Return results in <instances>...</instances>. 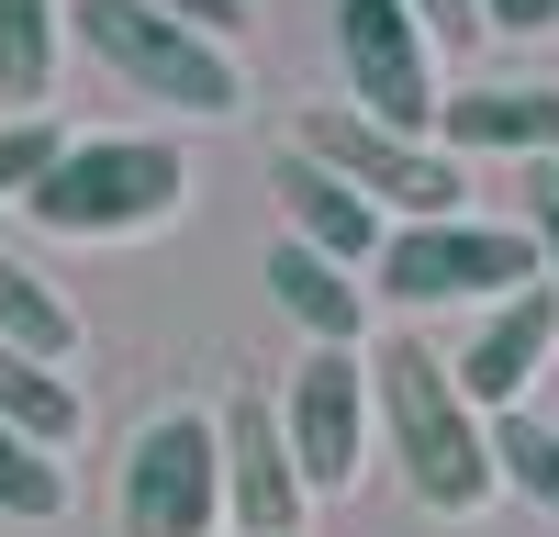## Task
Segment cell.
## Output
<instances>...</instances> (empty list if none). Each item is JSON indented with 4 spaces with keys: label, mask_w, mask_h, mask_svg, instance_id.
<instances>
[{
    "label": "cell",
    "mask_w": 559,
    "mask_h": 537,
    "mask_svg": "<svg viewBox=\"0 0 559 537\" xmlns=\"http://www.w3.org/2000/svg\"><path fill=\"white\" fill-rule=\"evenodd\" d=\"M369 403H381V448H392V470H403V492L426 515H481L503 492L492 415L459 392V370L426 336H381V347H369Z\"/></svg>",
    "instance_id": "1"
},
{
    "label": "cell",
    "mask_w": 559,
    "mask_h": 537,
    "mask_svg": "<svg viewBox=\"0 0 559 537\" xmlns=\"http://www.w3.org/2000/svg\"><path fill=\"white\" fill-rule=\"evenodd\" d=\"M179 202H191V157L168 134H68L57 168L23 191L45 236H146Z\"/></svg>",
    "instance_id": "2"
},
{
    "label": "cell",
    "mask_w": 559,
    "mask_h": 537,
    "mask_svg": "<svg viewBox=\"0 0 559 537\" xmlns=\"http://www.w3.org/2000/svg\"><path fill=\"white\" fill-rule=\"evenodd\" d=\"M68 34L102 57L123 90H146V102H168V112H202V123H224L247 102V68H236V45H213V34H191L179 12H157V0H68Z\"/></svg>",
    "instance_id": "3"
},
{
    "label": "cell",
    "mask_w": 559,
    "mask_h": 537,
    "mask_svg": "<svg viewBox=\"0 0 559 537\" xmlns=\"http://www.w3.org/2000/svg\"><path fill=\"white\" fill-rule=\"evenodd\" d=\"M123 537H224V415H146L123 448V492H112Z\"/></svg>",
    "instance_id": "4"
},
{
    "label": "cell",
    "mask_w": 559,
    "mask_h": 537,
    "mask_svg": "<svg viewBox=\"0 0 559 537\" xmlns=\"http://www.w3.org/2000/svg\"><path fill=\"white\" fill-rule=\"evenodd\" d=\"M292 146H302V157H324L336 179H358V191L381 202L392 224H448V213H471V168H459L448 146H426V134L369 123L358 102L302 112V134H292Z\"/></svg>",
    "instance_id": "5"
},
{
    "label": "cell",
    "mask_w": 559,
    "mask_h": 537,
    "mask_svg": "<svg viewBox=\"0 0 559 537\" xmlns=\"http://www.w3.org/2000/svg\"><path fill=\"white\" fill-rule=\"evenodd\" d=\"M548 281V258L526 224H471V213H448V224H392V247H381V302H503V291H526Z\"/></svg>",
    "instance_id": "6"
},
{
    "label": "cell",
    "mask_w": 559,
    "mask_h": 537,
    "mask_svg": "<svg viewBox=\"0 0 559 537\" xmlns=\"http://www.w3.org/2000/svg\"><path fill=\"white\" fill-rule=\"evenodd\" d=\"M336 68L347 102L392 134H437L448 90H437V34L403 12V0H336Z\"/></svg>",
    "instance_id": "7"
},
{
    "label": "cell",
    "mask_w": 559,
    "mask_h": 537,
    "mask_svg": "<svg viewBox=\"0 0 559 537\" xmlns=\"http://www.w3.org/2000/svg\"><path fill=\"white\" fill-rule=\"evenodd\" d=\"M280 426H292V460L313 481V504L324 492H358L369 470V437H381V403H369V358L358 347H313L292 392H280Z\"/></svg>",
    "instance_id": "8"
},
{
    "label": "cell",
    "mask_w": 559,
    "mask_h": 537,
    "mask_svg": "<svg viewBox=\"0 0 559 537\" xmlns=\"http://www.w3.org/2000/svg\"><path fill=\"white\" fill-rule=\"evenodd\" d=\"M224 515H236V537H302V515H313V481H302L269 392L224 403Z\"/></svg>",
    "instance_id": "9"
},
{
    "label": "cell",
    "mask_w": 559,
    "mask_h": 537,
    "mask_svg": "<svg viewBox=\"0 0 559 537\" xmlns=\"http://www.w3.org/2000/svg\"><path fill=\"white\" fill-rule=\"evenodd\" d=\"M559 358V281H526V291H503V302H481V325L459 336V392L481 403V415H515V403L537 392V370Z\"/></svg>",
    "instance_id": "10"
},
{
    "label": "cell",
    "mask_w": 559,
    "mask_h": 537,
    "mask_svg": "<svg viewBox=\"0 0 559 537\" xmlns=\"http://www.w3.org/2000/svg\"><path fill=\"white\" fill-rule=\"evenodd\" d=\"M280 236H302V247H324V258H347V268H381V247H392V213L358 191V179H336L324 157H302V146H280Z\"/></svg>",
    "instance_id": "11"
},
{
    "label": "cell",
    "mask_w": 559,
    "mask_h": 537,
    "mask_svg": "<svg viewBox=\"0 0 559 537\" xmlns=\"http://www.w3.org/2000/svg\"><path fill=\"white\" fill-rule=\"evenodd\" d=\"M437 146H448V157H559V90H537V79L448 90Z\"/></svg>",
    "instance_id": "12"
},
{
    "label": "cell",
    "mask_w": 559,
    "mask_h": 537,
    "mask_svg": "<svg viewBox=\"0 0 559 537\" xmlns=\"http://www.w3.org/2000/svg\"><path fill=\"white\" fill-rule=\"evenodd\" d=\"M269 302L292 313L313 347H358V336H369V281H358L347 258L302 247V236H280V247H269Z\"/></svg>",
    "instance_id": "13"
},
{
    "label": "cell",
    "mask_w": 559,
    "mask_h": 537,
    "mask_svg": "<svg viewBox=\"0 0 559 537\" xmlns=\"http://www.w3.org/2000/svg\"><path fill=\"white\" fill-rule=\"evenodd\" d=\"M0 426H23L34 448H79L90 403H79V381H68V370H45V358L0 347Z\"/></svg>",
    "instance_id": "14"
},
{
    "label": "cell",
    "mask_w": 559,
    "mask_h": 537,
    "mask_svg": "<svg viewBox=\"0 0 559 537\" xmlns=\"http://www.w3.org/2000/svg\"><path fill=\"white\" fill-rule=\"evenodd\" d=\"M0 347L45 358V370H68V358H79V313L45 291V268H23V258H0Z\"/></svg>",
    "instance_id": "15"
},
{
    "label": "cell",
    "mask_w": 559,
    "mask_h": 537,
    "mask_svg": "<svg viewBox=\"0 0 559 537\" xmlns=\"http://www.w3.org/2000/svg\"><path fill=\"white\" fill-rule=\"evenodd\" d=\"M57 34H68V0H0V102L57 90Z\"/></svg>",
    "instance_id": "16"
},
{
    "label": "cell",
    "mask_w": 559,
    "mask_h": 537,
    "mask_svg": "<svg viewBox=\"0 0 559 537\" xmlns=\"http://www.w3.org/2000/svg\"><path fill=\"white\" fill-rule=\"evenodd\" d=\"M492 470H503V492H526V504L559 515V415H537V403L492 415Z\"/></svg>",
    "instance_id": "17"
},
{
    "label": "cell",
    "mask_w": 559,
    "mask_h": 537,
    "mask_svg": "<svg viewBox=\"0 0 559 537\" xmlns=\"http://www.w3.org/2000/svg\"><path fill=\"white\" fill-rule=\"evenodd\" d=\"M0 515H12V526H57V515H68L57 448H34L23 426H0Z\"/></svg>",
    "instance_id": "18"
},
{
    "label": "cell",
    "mask_w": 559,
    "mask_h": 537,
    "mask_svg": "<svg viewBox=\"0 0 559 537\" xmlns=\"http://www.w3.org/2000/svg\"><path fill=\"white\" fill-rule=\"evenodd\" d=\"M57 146H68V134L45 123V112H12V123H0V202H23L34 179L57 168Z\"/></svg>",
    "instance_id": "19"
},
{
    "label": "cell",
    "mask_w": 559,
    "mask_h": 537,
    "mask_svg": "<svg viewBox=\"0 0 559 537\" xmlns=\"http://www.w3.org/2000/svg\"><path fill=\"white\" fill-rule=\"evenodd\" d=\"M403 12L437 34V57H471V45L492 34V12H481V0H403Z\"/></svg>",
    "instance_id": "20"
},
{
    "label": "cell",
    "mask_w": 559,
    "mask_h": 537,
    "mask_svg": "<svg viewBox=\"0 0 559 537\" xmlns=\"http://www.w3.org/2000/svg\"><path fill=\"white\" fill-rule=\"evenodd\" d=\"M526 236H537L548 281H559V157H526Z\"/></svg>",
    "instance_id": "21"
},
{
    "label": "cell",
    "mask_w": 559,
    "mask_h": 537,
    "mask_svg": "<svg viewBox=\"0 0 559 537\" xmlns=\"http://www.w3.org/2000/svg\"><path fill=\"white\" fill-rule=\"evenodd\" d=\"M157 12H179V23L213 34V45H236V34H247V0H157Z\"/></svg>",
    "instance_id": "22"
},
{
    "label": "cell",
    "mask_w": 559,
    "mask_h": 537,
    "mask_svg": "<svg viewBox=\"0 0 559 537\" xmlns=\"http://www.w3.org/2000/svg\"><path fill=\"white\" fill-rule=\"evenodd\" d=\"M481 12H492V34H548L559 0H481Z\"/></svg>",
    "instance_id": "23"
}]
</instances>
